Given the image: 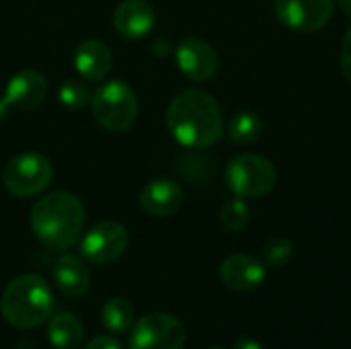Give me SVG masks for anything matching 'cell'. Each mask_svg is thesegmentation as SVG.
Returning <instances> with one entry per match:
<instances>
[{
  "mask_svg": "<svg viewBox=\"0 0 351 349\" xmlns=\"http://www.w3.org/2000/svg\"><path fill=\"white\" fill-rule=\"evenodd\" d=\"M167 128L185 148H208L224 132L222 109L218 101L202 91L187 88L179 93L167 109Z\"/></svg>",
  "mask_w": 351,
  "mask_h": 349,
  "instance_id": "obj_1",
  "label": "cell"
},
{
  "mask_svg": "<svg viewBox=\"0 0 351 349\" xmlns=\"http://www.w3.org/2000/svg\"><path fill=\"white\" fill-rule=\"evenodd\" d=\"M86 212L82 202L68 191H51L31 208V230L49 249L62 251L76 245L84 230Z\"/></svg>",
  "mask_w": 351,
  "mask_h": 349,
  "instance_id": "obj_2",
  "label": "cell"
},
{
  "mask_svg": "<svg viewBox=\"0 0 351 349\" xmlns=\"http://www.w3.org/2000/svg\"><path fill=\"white\" fill-rule=\"evenodd\" d=\"M0 313L10 327H39L53 313V294L43 278L33 274L19 276L2 292Z\"/></svg>",
  "mask_w": 351,
  "mask_h": 349,
  "instance_id": "obj_3",
  "label": "cell"
},
{
  "mask_svg": "<svg viewBox=\"0 0 351 349\" xmlns=\"http://www.w3.org/2000/svg\"><path fill=\"white\" fill-rule=\"evenodd\" d=\"M90 109L101 128L119 134L134 125L138 117V97L123 80L103 82L90 97Z\"/></svg>",
  "mask_w": 351,
  "mask_h": 349,
  "instance_id": "obj_4",
  "label": "cell"
},
{
  "mask_svg": "<svg viewBox=\"0 0 351 349\" xmlns=\"http://www.w3.org/2000/svg\"><path fill=\"white\" fill-rule=\"evenodd\" d=\"M226 183L237 197H261L267 195L278 181V173L271 160L259 154H241L226 167Z\"/></svg>",
  "mask_w": 351,
  "mask_h": 349,
  "instance_id": "obj_5",
  "label": "cell"
},
{
  "mask_svg": "<svg viewBox=\"0 0 351 349\" xmlns=\"http://www.w3.org/2000/svg\"><path fill=\"white\" fill-rule=\"evenodd\" d=\"M51 163L39 152H21L12 156L2 171L4 187L16 197L39 195L51 183Z\"/></svg>",
  "mask_w": 351,
  "mask_h": 349,
  "instance_id": "obj_6",
  "label": "cell"
},
{
  "mask_svg": "<svg viewBox=\"0 0 351 349\" xmlns=\"http://www.w3.org/2000/svg\"><path fill=\"white\" fill-rule=\"evenodd\" d=\"M187 331L183 323L165 313H154L134 325L130 349H183Z\"/></svg>",
  "mask_w": 351,
  "mask_h": 349,
  "instance_id": "obj_7",
  "label": "cell"
},
{
  "mask_svg": "<svg viewBox=\"0 0 351 349\" xmlns=\"http://www.w3.org/2000/svg\"><path fill=\"white\" fill-rule=\"evenodd\" d=\"M130 245V232L123 224L105 220L93 226L80 243L82 257L95 265H107L119 259Z\"/></svg>",
  "mask_w": 351,
  "mask_h": 349,
  "instance_id": "obj_8",
  "label": "cell"
},
{
  "mask_svg": "<svg viewBox=\"0 0 351 349\" xmlns=\"http://www.w3.org/2000/svg\"><path fill=\"white\" fill-rule=\"evenodd\" d=\"M274 8L282 25L298 33H313L331 21L335 0H274Z\"/></svg>",
  "mask_w": 351,
  "mask_h": 349,
  "instance_id": "obj_9",
  "label": "cell"
},
{
  "mask_svg": "<svg viewBox=\"0 0 351 349\" xmlns=\"http://www.w3.org/2000/svg\"><path fill=\"white\" fill-rule=\"evenodd\" d=\"M47 95V80L41 72L27 68L16 72L4 93L0 95V119H4L12 109L16 111H31L43 103Z\"/></svg>",
  "mask_w": 351,
  "mask_h": 349,
  "instance_id": "obj_10",
  "label": "cell"
},
{
  "mask_svg": "<svg viewBox=\"0 0 351 349\" xmlns=\"http://www.w3.org/2000/svg\"><path fill=\"white\" fill-rule=\"evenodd\" d=\"M175 60L179 70L193 82L210 80L220 64L216 49L199 37H185L175 47Z\"/></svg>",
  "mask_w": 351,
  "mask_h": 349,
  "instance_id": "obj_11",
  "label": "cell"
},
{
  "mask_svg": "<svg viewBox=\"0 0 351 349\" xmlns=\"http://www.w3.org/2000/svg\"><path fill=\"white\" fill-rule=\"evenodd\" d=\"M156 23V12L148 0H123L113 12V27L125 39L146 37Z\"/></svg>",
  "mask_w": 351,
  "mask_h": 349,
  "instance_id": "obj_12",
  "label": "cell"
},
{
  "mask_svg": "<svg viewBox=\"0 0 351 349\" xmlns=\"http://www.w3.org/2000/svg\"><path fill=\"white\" fill-rule=\"evenodd\" d=\"M140 206L154 218L173 216L183 206V189L173 179H152L140 191Z\"/></svg>",
  "mask_w": 351,
  "mask_h": 349,
  "instance_id": "obj_13",
  "label": "cell"
},
{
  "mask_svg": "<svg viewBox=\"0 0 351 349\" xmlns=\"http://www.w3.org/2000/svg\"><path fill=\"white\" fill-rule=\"evenodd\" d=\"M220 280L234 292H251L265 282V267L257 259L237 253L220 263Z\"/></svg>",
  "mask_w": 351,
  "mask_h": 349,
  "instance_id": "obj_14",
  "label": "cell"
},
{
  "mask_svg": "<svg viewBox=\"0 0 351 349\" xmlns=\"http://www.w3.org/2000/svg\"><path fill=\"white\" fill-rule=\"evenodd\" d=\"M113 66L111 49L99 39H86L76 47L74 68L84 80H103Z\"/></svg>",
  "mask_w": 351,
  "mask_h": 349,
  "instance_id": "obj_15",
  "label": "cell"
},
{
  "mask_svg": "<svg viewBox=\"0 0 351 349\" xmlns=\"http://www.w3.org/2000/svg\"><path fill=\"white\" fill-rule=\"evenodd\" d=\"M53 280L60 292L70 298L84 296L90 288V272L84 261L74 255H62L53 263Z\"/></svg>",
  "mask_w": 351,
  "mask_h": 349,
  "instance_id": "obj_16",
  "label": "cell"
},
{
  "mask_svg": "<svg viewBox=\"0 0 351 349\" xmlns=\"http://www.w3.org/2000/svg\"><path fill=\"white\" fill-rule=\"evenodd\" d=\"M47 339L56 349H76L84 339L82 323L70 313L56 315L47 325Z\"/></svg>",
  "mask_w": 351,
  "mask_h": 349,
  "instance_id": "obj_17",
  "label": "cell"
},
{
  "mask_svg": "<svg viewBox=\"0 0 351 349\" xmlns=\"http://www.w3.org/2000/svg\"><path fill=\"white\" fill-rule=\"evenodd\" d=\"M101 321L111 333H125L134 325V306L125 298H111L101 311Z\"/></svg>",
  "mask_w": 351,
  "mask_h": 349,
  "instance_id": "obj_18",
  "label": "cell"
},
{
  "mask_svg": "<svg viewBox=\"0 0 351 349\" xmlns=\"http://www.w3.org/2000/svg\"><path fill=\"white\" fill-rule=\"evenodd\" d=\"M263 123L253 111H239L228 123V138L237 144H253L259 140Z\"/></svg>",
  "mask_w": 351,
  "mask_h": 349,
  "instance_id": "obj_19",
  "label": "cell"
},
{
  "mask_svg": "<svg viewBox=\"0 0 351 349\" xmlns=\"http://www.w3.org/2000/svg\"><path fill=\"white\" fill-rule=\"evenodd\" d=\"M220 220L224 224L226 230L230 232H239L243 230L249 220H251V208L247 206V202L243 197H232L228 200L224 206H222V212H220Z\"/></svg>",
  "mask_w": 351,
  "mask_h": 349,
  "instance_id": "obj_20",
  "label": "cell"
},
{
  "mask_svg": "<svg viewBox=\"0 0 351 349\" xmlns=\"http://www.w3.org/2000/svg\"><path fill=\"white\" fill-rule=\"evenodd\" d=\"M58 101L68 109H80L90 101L88 88L78 80H66L58 88Z\"/></svg>",
  "mask_w": 351,
  "mask_h": 349,
  "instance_id": "obj_21",
  "label": "cell"
},
{
  "mask_svg": "<svg viewBox=\"0 0 351 349\" xmlns=\"http://www.w3.org/2000/svg\"><path fill=\"white\" fill-rule=\"evenodd\" d=\"M292 255H294V245H292L290 239H284V237L267 241V245L263 249V257H265V263L269 267L286 265L292 259Z\"/></svg>",
  "mask_w": 351,
  "mask_h": 349,
  "instance_id": "obj_22",
  "label": "cell"
},
{
  "mask_svg": "<svg viewBox=\"0 0 351 349\" xmlns=\"http://www.w3.org/2000/svg\"><path fill=\"white\" fill-rule=\"evenodd\" d=\"M341 70L351 82V27L346 31L343 43H341Z\"/></svg>",
  "mask_w": 351,
  "mask_h": 349,
  "instance_id": "obj_23",
  "label": "cell"
},
{
  "mask_svg": "<svg viewBox=\"0 0 351 349\" xmlns=\"http://www.w3.org/2000/svg\"><path fill=\"white\" fill-rule=\"evenodd\" d=\"M84 349H123L121 348V344L117 341V339H113V337H95V339H90Z\"/></svg>",
  "mask_w": 351,
  "mask_h": 349,
  "instance_id": "obj_24",
  "label": "cell"
},
{
  "mask_svg": "<svg viewBox=\"0 0 351 349\" xmlns=\"http://www.w3.org/2000/svg\"><path fill=\"white\" fill-rule=\"evenodd\" d=\"M232 349H265L259 341H255V339H251V337H243V339H239L237 344H234V348Z\"/></svg>",
  "mask_w": 351,
  "mask_h": 349,
  "instance_id": "obj_25",
  "label": "cell"
},
{
  "mask_svg": "<svg viewBox=\"0 0 351 349\" xmlns=\"http://www.w3.org/2000/svg\"><path fill=\"white\" fill-rule=\"evenodd\" d=\"M335 4L351 19V0H335Z\"/></svg>",
  "mask_w": 351,
  "mask_h": 349,
  "instance_id": "obj_26",
  "label": "cell"
},
{
  "mask_svg": "<svg viewBox=\"0 0 351 349\" xmlns=\"http://www.w3.org/2000/svg\"><path fill=\"white\" fill-rule=\"evenodd\" d=\"M210 349H222V348H210Z\"/></svg>",
  "mask_w": 351,
  "mask_h": 349,
  "instance_id": "obj_27",
  "label": "cell"
}]
</instances>
